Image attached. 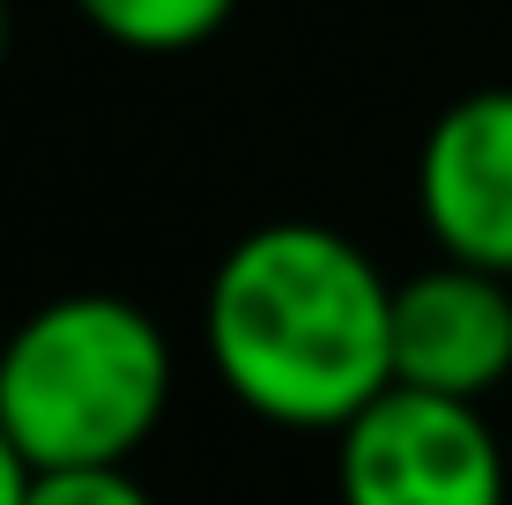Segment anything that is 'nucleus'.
Returning <instances> with one entry per match:
<instances>
[{
  "mask_svg": "<svg viewBox=\"0 0 512 505\" xmlns=\"http://www.w3.org/2000/svg\"><path fill=\"white\" fill-rule=\"evenodd\" d=\"M208 364L238 409L282 431H342L394 387V283L357 238L282 216L208 275Z\"/></svg>",
  "mask_w": 512,
  "mask_h": 505,
  "instance_id": "nucleus-1",
  "label": "nucleus"
},
{
  "mask_svg": "<svg viewBox=\"0 0 512 505\" xmlns=\"http://www.w3.org/2000/svg\"><path fill=\"white\" fill-rule=\"evenodd\" d=\"M171 342L119 290H67L0 342V424L30 468L134 461L171 409Z\"/></svg>",
  "mask_w": 512,
  "mask_h": 505,
  "instance_id": "nucleus-2",
  "label": "nucleus"
},
{
  "mask_svg": "<svg viewBox=\"0 0 512 505\" xmlns=\"http://www.w3.org/2000/svg\"><path fill=\"white\" fill-rule=\"evenodd\" d=\"M342 505H505V446L483 402L386 387L334 431Z\"/></svg>",
  "mask_w": 512,
  "mask_h": 505,
  "instance_id": "nucleus-3",
  "label": "nucleus"
},
{
  "mask_svg": "<svg viewBox=\"0 0 512 505\" xmlns=\"http://www.w3.org/2000/svg\"><path fill=\"white\" fill-rule=\"evenodd\" d=\"M416 216L446 260L512 275V90H468L423 127Z\"/></svg>",
  "mask_w": 512,
  "mask_h": 505,
  "instance_id": "nucleus-4",
  "label": "nucleus"
},
{
  "mask_svg": "<svg viewBox=\"0 0 512 505\" xmlns=\"http://www.w3.org/2000/svg\"><path fill=\"white\" fill-rule=\"evenodd\" d=\"M394 379L483 402L512 379V275L446 260L394 283Z\"/></svg>",
  "mask_w": 512,
  "mask_h": 505,
  "instance_id": "nucleus-5",
  "label": "nucleus"
},
{
  "mask_svg": "<svg viewBox=\"0 0 512 505\" xmlns=\"http://www.w3.org/2000/svg\"><path fill=\"white\" fill-rule=\"evenodd\" d=\"M119 52H193L238 15V0H67Z\"/></svg>",
  "mask_w": 512,
  "mask_h": 505,
  "instance_id": "nucleus-6",
  "label": "nucleus"
},
{
  "mask_svg": "<svg viewBox=\"0 0 512 505\" xmlns=\"http://www.w3.org/2000/svg\"><path fill=\"white\" fill-rule=\"evenodd\" d=\"M23 505H156L149 483H134L127 461H97V468H38Z\"/></svg>",
  "mask_w": 512,
  "mask_h": 505,
  "instance_id": "nucleus-7",
  "label": "nucleus"
},
{
  "mask_svg": "<svg viewBox=\"0 0 512 505\" xmlns=\"http://www.w3.org/2000/svg\"><path fill=\"white\" fill-rule=\"evenodd\" d=\"M30 476H38V468L23 461V446H15L8 424H0V505H23L30 498Z\"/></svg>",
  "mask_w": 512,
  "mask_h": 505,
  "instance_id": "nucleus-8",
  "label": "nucleus"
},
{
  "mask_svg": "<svg viewBox=\"0 0 512 505\" xmlns=\"http://www.w3.org/2000/svg\"><path fill=\"white\" fill-rule=\"evenodd\" d=\"M0 67H8V0H0Z\"/></svg>",
  "mask_w": 512,
  "mask_h": 505,
  "instance_id": "nucleus-9",
  "label": "nucleus"
}]
</instances>
